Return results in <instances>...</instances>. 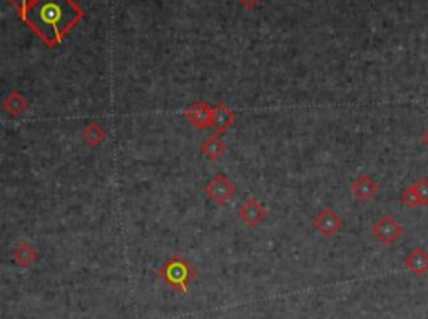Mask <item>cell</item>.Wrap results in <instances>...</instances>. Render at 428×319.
Masks as SVG:
<instances>
[{
  "mask_svg": "<svg viewBox=\"0 0 428 319\" xmlns=\"http://www.w3.org/2000/svg\"><path fill=\"white\" fill-rule=\"evenodd\" d=\"M415 192H417L418 199L422 206H428V177H420L417 182L412 184Z\"/></svg>",
  "mask_w": 428,
  "mask_h": 319,
  "instance_id": "obj_16",
  "label": "cell"
},
{
  "mask_svg": "<svg viewBox=\"0 0 428 319\" xmlns=\"http://www.w3.org/2000/svg\"><path fill=\"white\" fill-rule=\"evenodd\" d=\"M82 137L84 142L89 144L91 147H99L106 141V129L97 120H92L84 127Z\"/></svg>",
  "mask_w": 428,
  "mask_h": 319,
  "instance_id": "obj_14",
  "label": "cell"
},
{
  "mask_svg": "<svg viewBox=\"0 0 428 319\" xmlns=\"http://www.w3.org/2000/svg\"><path fill=\"white\" fill-rule=\"evenodd\" d=\"M401 204L408 209H417L418 206H422L417 192H415V189H413V186L407 187V189L401 192Z\"/></svg>",
  "mask_w": 428,
  "mask_h": 319,
  "instance_id": "obj_15",
  "label": "cell"
},
{
  "mask_svg": "<svg viewBox=\"0 0 428 319\" xmlns=\"http://www.w3.org/2000/svg\"><path fill=\"white\" fill-rule=\"evenodd\" d=\"M158 276L174 293L187 294L198 273L189 261H186L181 254H174L158 269Z\"/></svg>",
  "mask_w": 428,
  "mask_h": 319,
  "instance_id": "obj_2",
  "label": "cell"
},
{
  "mask_svg": "<svg viewBox=\"0 0 428 319\" xmlns=\"http://www.w3.org/2000/svg\"><path fill=\"white\" fill-rule=\"evenodd\" d=\"M370 231H372L374 239L380 242L382 246H385V248L394 244L395 241H398V237L403 234V227H401V224L398 221H395L390 214L382 215L377 223L372 224Z\"/></svg>",
  "mask_w": 428,
  "mask_h": 319,
  "instance_id": "obj_4",
  "label": "cell"
},
{
  "mask_svg": "<svg viewBox=\"0 0 428 319\" xmlns=\"http://www.w3.org/2000/svg\"><path fill=\"white\" fill-rule=\"evenodd\" d=\"M204 194L214 204L225 206L236 194V184L231 179H227L225 174H216L204 186Z\"/></svg>",
  "mask_w": 428,
  "mask_h": 319,
  "instance_id": "obj_3",
  "label": "cell"
},
{
  "mask_svg": "<svg viewBox=\"0 0 428 319\" xmlns=\"http://www.w3.org/2000/svg\"><path fill=\"white\" fill-rule=\"evenodd\" d=\"M184 118L193 127L204 130L213 127V106H209L206 101H196L187 107Z\"/></svg>",
  "mask_w": 428,
  "mask_h": 319,
  "instance_id": "obj_7",
  "label": "cell"
},
{
  "mask_svg": "<svg viewBox=\"0 0 428 319\" xmlns=\"http://www.w3.org/2000/svg\"><path fill=\"white\" fill-rule=\"evenodd\" d=\"M378 182L374 181L372 176L368 174H360L358 177L353 179L350 184V192L355 199H358L360 202H370L374 196L378 194Z\"/></svg>",
  "mask_w": 428,
  "mask_h": 319,
  "instance_id": "obj_8",
  "label": "cell"
},
{
  "mask_svg": "<svg viewBox=\"0 0 428 319\" xmlns=\"http://www.w3.org/2000/svg\"><path fill=\"white\" fill-rule=\"evenodd\" d=\"M82 17L84 11L74 0H35L22 20L47 47H57Z\"/></svg>",
  "mask_w": 428,
  "mask_h": 319,
  "instance_id": "obj_1",
  "label": "cell"
},
{
  "mask_svg": "<svg viewBox=\"0 0 428 319\" xmlns=\"http://www.w3.org/2000/svg\"><path fill=\"white\" fill-rule=\"evenodd\" d=\"M238 4L241 7H244L246 11H253L261 4V0H238Z\"/></svg>",
  "mask_w": 428,
  "mask_h": 319,
  "instance_id": "obj_18",
  "label": "cell"
},
{
  "mask_svg": "<svg viewBox=\"0 0 428 319\" xmlns=\"http://www.w3.org/2000/svg\"><path fill=\"white\" fill-rule=\"evenodd\" d=\"M315 231L323 237H333L341 231L343 221L338 213L332 208H323L313 219Z\"/></svg>",
  "mask_w": 428,
  "mask_h": 319,
  "instance_id": "obj_6",
  "label": "cell"
},
{
  "mask_svg": "<svg viewBox=\"0 0 428 319\" xmlns=\"http://www.w3.org/2000/svg\"><path fill=\"white\" fill-rule=\"evenodd\" d=\"M222 134H211L201 142L199 151L204 157H208L209 161H218L222 154L226 152V142L222 141Z\"/></svg>",
  "mask_w": 428,
  "mask_h": 319,
  "instance_id": "obj_12",
  "label": "cell"
},
{
  "mask_svg": "<svg viewBox=\"0 0 428 319\" xmlns=\"http://www.w3.org/2000/svg\"><path fill=\"white\" fill-rule=\"evenodd\" d=\"M238 218L244 226L254 229L265 223V219L268 218V209L258 197H249L238 209Z\"/></svg>",
  "mask_w": 428,
  "mask_h": 319,
  "instance_id": "obj_5",
  "label": "cell"
},
{
  "mask_svg": "<svg viewBox=\"0 0 428 319\" xmlns=\"http://www.w3.org/2000/svg\"><path fill=\"white\" fill-rule=\"evenodd\" d=\"M422 141H423V144H425V146L428 147V129L425 130V132H423V136H422Z\"/></svg>",
  "mask_w": 428,
  "mask_h": 319,
  "instance_id": "obj_19",
  "label": "cell"
},
{
  "mask_svg": "<svg viewBox=\"0 0 428 319\" xmlns=\"http://www.w3.org/2000/svg\"><path fill=\"white\" fill-rule=\"evenodd\" d=\"M27 106H29V102L19 91H12L2 101V109L11 119L22 118V114L27 111Z\"/></svg>",
  "mask_w": 428,
  "mask_h": 319,
  "instance_id": "obj_13",
  "label": "cell"
},
{
  "mask_svg": "<svg viewBox=\"0 0 428 319\" xmlns=\"http://www.w3.org/2000/svg\"><path fill=\"white\" fill-rule=\"evenodd\" d=\"M236 120H238L236 114L226 104L218 102L213 106V129L218 134H225L231 127H234Z\"/></svg>",
  "mask_w": 428,
  "mask_h": 319,
  "instance_id": "obj_9",
  "label": "cell"
},
{
  "mask_svg": "<svg viewBox=\"0 0 428 319\" xmlns=\"http://www.w3.org/2000/svg\"><path fill=\"white\" fill-rule=\"evenodd\" d=\"M8 2H11L13 7H15L17 13H19V17L22 19V17L25 15V12L29 11L30 6H32L35 0H8Z\"/></svg>",
  "mask_w": 428,
  "mask_h": 319,
  "instance_id": "obj_17",
  "label": "cell"
},
{
  "mask_svg": "<svg viewBox=\"0 0 428 319\" xmlns=\"http://www.w3.org/2000/svg\"><path fill=\"white\" fill-rule=\"evenodd\" d=\"M39 258L37 249L34 248L30 242L27 241H19L15 244V248L12 249V261L17 264L19 268H32L35 264V261Z\"/></svg>",
  "mask_w": 428,
  "mask_h": 319,
  "instance_id": "obj_10",
  "label": "cell"
},
{
  "mask_svg": "<svg viewBox=\"0 0 428 319\" xmlns=\"http://www.w3.org/2000/svg\"><path fill=\"white\" fill-rule=\"evenodd\" d=\"M405 268L408 269L413 276H423L428 273V253L422 249L420 246L413 248L405 258Z\"/></svg>",
  "mask_w": 428,
  "mask_h": 319,
  "instance_id": "obj_11",
  "label": "cell"
}]
</instances>
